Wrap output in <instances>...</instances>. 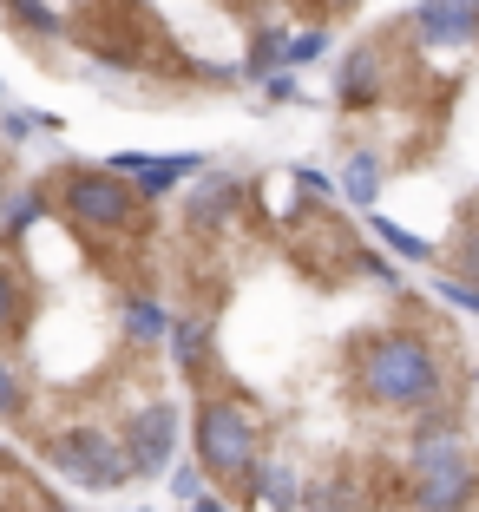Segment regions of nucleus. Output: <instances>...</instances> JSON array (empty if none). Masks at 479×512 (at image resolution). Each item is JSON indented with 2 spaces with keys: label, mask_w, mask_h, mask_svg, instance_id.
Listing matches in <instances>:
<instances>
[{
  "label": "nucleus",
  "mask_w": 479,
  "mask_h": 512,
  "mask_svg": "<svg viewBox=\"0 0 479 512\" xmlns=\"http://www.w3.org/2000/svg\"><path fill=\"white\" fill-rule=\"evenodd\" d=\"M46 197L60 204V217L79 237H145V197L119 178L112 165H73L60 184H46Z\"/></svg>",
  "instance_id": "nucleus-2"
},
{
  "label": "nucleus",
  "mask_w": 479,
  "mask_h": 512,
  "mask_svg": "<svg viewBox=\"0 0 479 512\" xmlns=\"http://www.w3.org/2000/svg\"><path fill=\"white\" fill-rule=\"evenodd\" d=\"M302 467H289V460H256V473H250V493L256 499H270L276 512H302Z\"/></svg>",
  "instance_id": "nucleus-10"
},
{
  "label": "nucleus",
  "mask_w": 479,
  "mask_h": 512,
  "mask_svg": "<svg viewBox=\"0 0 479 512\" xmlns=\"http://www.w3.org/2000/svg\"><path fill=\"white\" fill-rule=\"evenodd\" d=\"M322 46H329V33H322V27H309V33H289V73H296V66H309L315 53H322Z\"/></svg>",
  "instance_id": "nucleus-18"
},
{
  "label": "nucleus",
  "mask_w": 479,
  "mask_h": 512,
  "mask_svg": "<svg viewBox=\"0 0 479 512\" xmlns=\"http://www.w3.org/2000/svg\"><path fill=\"white\" fill-rule=\"evenodd\" d=\"M368 230H375V237H381V243H388V250H401V256H414V263H420V256H427V243H420V237H414V230H401V224H394V217H368Z\"/></svg>",
  "instance_id": "nucleus-16"
},
{
  "label": "nucleus",
  "mask_w": 479,
  "mask_h": 512,
  "mask_svg": "<svg viewBox=\"0 0 479 512\" xmlns=\"http://www.w3.org/2000/svg\"><path fill=\"white\" fill-rule=\"evenodd\" d=\"M361 388H368V401L394 407V414H434L453 401L447 368L420 335H375L361 348Z\"/></svg>",
  "instance_id": "nucleus-1"
},
{
  "label": "nucleus",
  "mask_w": 479,
  "mask_h": 512,
  "mask_svg": "<svg viewBox=\"0 0 479 512\" xmlns=\"http://www.w3.org/2000/svg\"><path fill=\"white\" fill-rule=\"evenodd\" d=\"M243 184L237 178H224V171H210V178H197V191H191V224H217V230H230L237 224V211H243Z\"/></svg>",
  "instance_id": "nucleus-7"
},
{
  "label": "nucleus",
  "mask_w": 479,
  "mask_h": 512,
  "mask_svg": "<svg viewBox=\"0 0 479 512\" xmlns=\"http://www.w3.org/2000/svg\"><path fill=\"white\" fill-rule=\"evenodd\" d=\"M165 348H171V362H178L184 375H197L204 355H210V329L197 316H178V322H171V335H165Z\"/></svg>",
  "instance_id": "nucleus-11"
},
{
  "label": "nucleus",
  "mask_w": 479,
  "mask_h": 512,
  "mask_svg": "<svg viewBox=\"0 0 479 512\" xmlns=\"http://www.w3.org/2000/svg\"><path fill=\"white\" fill-rule=\"evenodd\" d=\"M479 33V0H420L414 40L420 46H466Z\"/></svg>",
  "instance_id": "nucleus-6"
},
{
  "label": "nucleus",
  "mask_w": 479,
  "mask_h": 512,
  "mask_svg": "<svg viewBox=\"0 0 479 512\" xmlns=\"http://www.w3.org/2000/svg\"><path fill=\"white\" fill-rule=\"evenodd\" d=\"M27 316V296H20V263L14 250H0V335H14Z\"/></svg>",
  "instance_id": "nucleus-14"
},
{
  "label": "nucleus",
  "mask_w": 479,
  "mask_h": 512,
  "mask_svg": "<svg viewBox=\"0 0 479 512\" xmlns=\"http://www.w3.org/2000/svg\"><path fill=\"white\" fill-rule=\"evenodd\" d=\"M460 276H473V283H479V224L460 237Z\"/></svg>",
  "instance_id": "nucleus-19"
},
{
  "label": "nucleus",
  "mask_w": 479,
  "mask_h": 512,
  "mask_svg": "<svg viewBox=\"0 0 479 512\" xmlns=\"http://www.w3.org/2000/svg\"><path fill=\"white\" fill-rule=\"evenodd\" d=\"M322 7H355V0H322Z\"/></svg>",
  "instance_id": "nucleus-22"
},
{
  "label": "nucleus",
  "mask_w": 479,
  "mask_h": 512,
  "mask_svg": "<svg viewBox=\"0 0 479 512\" xmlns=\"http://www.w3.org/2000/svg\"><path fill=\"white\" fill-rule=\"evenodd\" d=\"M112 171H119L138 197H158V191H171L184 171H197V158H145V151H132V158H112Z\"/></svg>",
  "instance_id": "nucleus-8"
},
{
  "label": "nucleus",
  "mask_w": 479,
  "mask_h": 512,
  "mask_svg": "<svg viewBox=\"0 0 479 512\" xmlns=\"http://www.w3.org/2000/svg\"><path fill=\"white\" fill-rule=\"evenodd\" d=\"M191 512H230L224 499H191Z\"/></svg>",
  "instance_id": "nucleus-21"
},
{
  "label": "nucleus",
  "mask_w": 479,
  "mask_h": 512,
  "mask_svg": "<svg viewBox=\"0 0 479 512\" xmlns=\"http://www.w3.org/2000/svg\"><path fill=\"white\" fill-rule=\"evenodd\" d=\"M40 460L60 480L86 486V493H105V486H125L132 480V460H125V440L112 427H66V434H46L40 440Z\"/></svg>",
  "instance_id": "nucleus-4"
},
{
  "label": "nucleus",
  "mask_w": 479,
  "mask_h": 512,
  "mask_svg": "<svg viewBox=\"0 0 479 512\" xmlns=\"http://www.w3.org/2000/svg\"><path fill=\"white\" fill-rule=\"evenodd\" d=\"M0 204H7V171H0Z\"/></svg>",
  "instance_id": "nucleus-23"
},
{
  "label": "nucleus",
  "mask_w": 479,
  "mask_h": 512,
  "mask_svg": "<svg viewBox=\"0 0 479 512\" xmlns=\"http://www.w3.org/2000/svg\"><path fill=\"white\" fill-rule=\"evenodd\" d=\"M0 132H7V138H27L33 119H27V112H7V119H0Z\"/></svg>",
  "instance_id": "nucleus-20"
},
{
  "label": "nucleus",
  "mask_w": 479,
  "mask_h": 512,
  "mask_svg": "<svg viewBox=\"0 0 479 512\" xmlns=\"http://www.w3.org/2000/svg\"><path fill=\"white\" fill-rule=\"evenodd\" d=\"M342 191H348V204H375L381 197V158L375 151H355L342 165Z\"/></svg>",
  "instance_id": "nucleus-13"
},
{
  "label": "nucleus",
  "mask_w": 479,
  "mask_h": 512,
  "mask_svg": "<svg viewBox=\"0 0 479 512\" xmlns=\"http://www.w3.org/2000/svg\"><path fill=\"white\" fill-rule=\"evenodd\" d=\"M197 460H204L210 480H250L256 460H263V427H256L250 401L243 394H204L197 407Z\"/></svg>",
  "instance_id": "nucleus-3"
},
{
  "label": "nucleus",
  "mask_w": 479,
  "mask_h": 512,
  "mask_svg": "<svg viewBox=\"0 0 479 512\" xmlns=\"http://www.w3.org/2000/svg\"><path fill=\"white\" fill-rule=\"evenodd\" d=\"M125 335L145 342V348H158L171 335V309H165V302H151V296H132V302H125Z\"/></svg>",
  "instance_id": "nucleus-12"
},
{
  "label": "nucleus",
  "mask_w": 479,
  "mask_h": 512,
  "mask_svg": "<svg viewBox=\"0 0 479 512\" xmlns=\"http://www.w3.org/2000/svg\"><path fill=\"white\" fill-rule=\"evenodd\" d=\"M0 421H27V381L7 348H0Z\"/></svg>",
  "instance_id": "nucleus-15"
},
{
  "label": "nucleus",
  "mask_w": 479,
  "mask_h": 512,
  "mask_svg": "<svg viewBox=\"0 0 479 512\" xmlns=\"http://www.w3.org/2000/svg\"><path fill=\"white\" fill-rule=\"evenodd\" d=\"M7 7H14V20L27 33H60V14H53L46 0H7Z\"/></svg>",
  "instance_id": "nucleus-17"
},
{
  "label": "nucleus",
  "mask_w": 479,
  "mask_h": 512,
  "mask_svg": "<svg viewBox=\"0 0 479 512\" xmlns=\"http://www.w3.org/2000/svg\"><path fill=\"white\" fill-rule=\"evenodd\" d=\"M381 86H388L381 46H355L348 66H342V106H368V99H381Z\"/></svg>",
  "instance_id": "nucleus-9"
},
{
  "label": "nucleus",
  "mask_w": 479,
  "mask_h": 512,
  "mask_svg": "<svg viewBox=\"0 0 479 512\" xmlns=\"http://www.w3.org/2000/svg\"><path fill=\"white\" fill-rule=\"evenodd\" d=\"M119 440H125V460H132V480L138 473H165L171 453H178V407L171 401H138Z\"/></svg>",
  "instance_id": "nucleus-5"
}]
</instances>
